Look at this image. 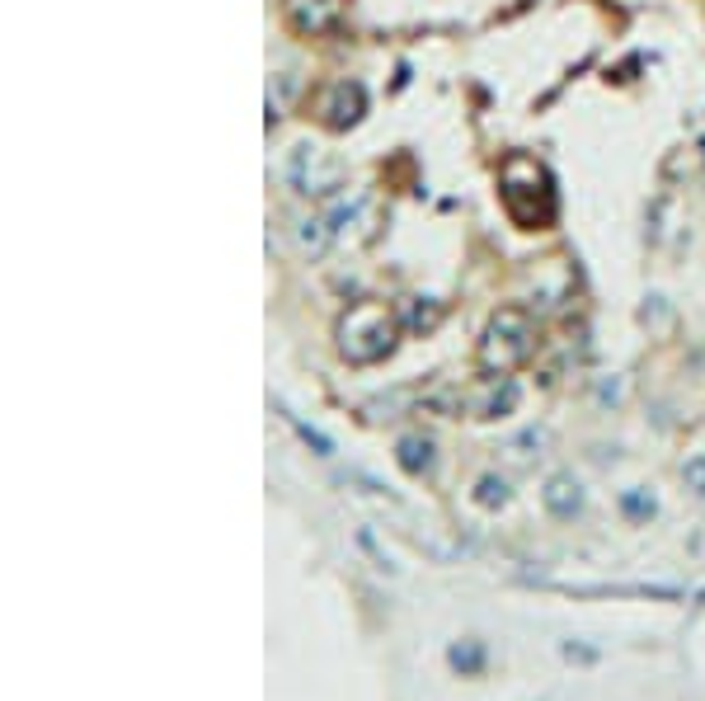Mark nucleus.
<instances>
[{
    "label": "nucleus",
    "instance_id": "obj_1",
    "mask_svg": "<svg viewBox=\"0 0 705 701\" xmlns=\"http://www.w3.org/2000/svg\"><path fill=\"white\" fill-rule=\"evenodd\" d=\"M391 316H386V306L381 302H362V306H352L344 325H339V344H344V354L352 363H372L381 358L386 348H391Z\"/></svg>",
    "mask_w": 705,
    "mask_h": 701
},
{
    "label": "nucleus",
    "instance_id": "obj_2",
    "mask_svg": "<svg viewBox=\"0 0 705 701\" xmlns=\"http://www.w3.org/2000/svg\"><path fill=\"white\" fill-rule=\"evenodd\" d=\"M498 184H504V202H508V212L522 221V227H546V221L555 217V193H550V179L546 170L527 156V184H517V175L508 170H498Z\"/></svg>",
    "mask_w": 705,
    "mask_h": 701
},
{
    "label": "nucleus",
    "instance_id": "obj_3",
    "mask_svg": "<svg viewBox=\"0 0 705 701\" xmlns=\"http://www.w3.org/2000/svg\"><path fill=\"white\" fill-rule=\"evenodd\" d=\"M527 354V316L517 306L508 311H498L494 325H489V344H485V358L498 363V367H508Z\"/></svg>",
    "mask_w": 705,
    "mask_h": 701
},
{
    "label": "nucleus",
    "instance_id": "obj_4",
    "mask_svg": "<svg viewBox=\"0 0 705 701\" xmlns=\"http://www.w3.org/2000/svg\"><path fill=\"white\" fill-rule=\"evenodd\" d=\"M287 20L296 33H329L344 20V0H287Z\"/></svg>",
    "mask_w": 705,
    "mask_h": 701
},
{
    "label": "nucleus",
    "instance_id": "obj_5",
    "mask_svg": "<svg viewBox=\"0 0 705 701\" xmlns=\"http://www.w3.org/2000/svg\"><path fill=\"white\" fill-rule=\"evenodd\" d=\"M362 85H348V81H339V85H329L325 95H320V118L329 123V127H348V123H358V114H362Z\"/></svg>",
    "mask_w": 705,
    "mask_h": 701
}]
</instances>
